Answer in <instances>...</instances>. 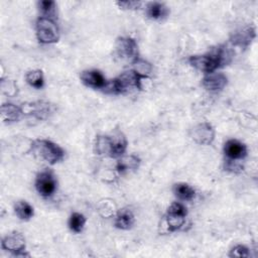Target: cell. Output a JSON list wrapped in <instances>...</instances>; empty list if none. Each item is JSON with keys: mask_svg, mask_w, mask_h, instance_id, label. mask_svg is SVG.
I'll use <instances>...</instances> for the list:
<instances>
[{"mask_svg": "<svg viewBox=\"0 0 258 258\" xmlns=\"http://www.w3.org/2000/svg\"><path fill=\"white\" fill-rule=\"evenodd\" d=\"M229 53L224 48H219L214 53L204 55H192L188 58L189 63L199 71L207 74L214 73L218 68L226 62Z\"/></svg>", "mask_w": 258, "mask_h": 258, "instance_id": "obj_1", "label": "cell"}, {"mask_svg": "<svg viewBox=\"0 0 258 258\" xmlns=\"http://www.w3.org/2000/svg\"><path fill=\"white\" fill-rule=\"evenodd\" d=\"M31 149L37 157L48 162L49 164L59 162L64 157L63 149L59 145L47 139L34 140Z\"/></svg>", "mask_w": 258, "mask_h": 258, "instance_id": "obj_2", "label": "cell"}, {"mask_svg": "<svg viewBox=\"0 0 258 258\" xmlns=\"http://www.w3.org/2000/svg\"><path fill=\"white\" fill-rule=\"evenodd\" d=\"M36 37L41 43H53L59 38V31L55 21L51 17L42 16L36 21Z\"/></svg>", "mask_w": 258, "mask_h": 258, "instance_id": "obj_3", "label": "cell"}, {"mask_svg": "<svg viewBox=\"0 0 258 258\" xmlns=\"http://www.w3.org/2000/svg\"><path fill=\"white\" fill-rule=\"evenodd\" d=\"M187 215L186 208L180 203H172L166 213L165 223L169 232H174L179 230L185 222V216Z\"/></svg>", "mask_w": 258, "mask_h": 258, "instance_id": "obj_4", "label": "cell"}, {"mask_svg": "<svg viewBox=\"0 0 258 258\" xmlns=\"http://www.w3.org/2000/svg\"><path fill=\"white\" fill-rule=\"evenodd\" d=\"M117 55L124 60L134 62L138 58V45L135 39L125 36L119 37L115 44Z\"/></svg>", "mask_w": 258, "mask_h": 258, "instance_id": "obj_5", "label": "cell"}, {"mask_svg": "<svg viewBox=\"0 0 258 258\" xmlns=\"http://www.w3.org/2000/svg\"><path fill=\"white\" fill-rule=\"evenodd\" d=\"M1 246L4 250L11 252L14 256H29L24 253L25 239L19 232H12L6 235L2 239Z\"/></svg>", "mask_w": 258, "mask_h": 258, "instance_id": "obj_6", "label": "cell"}, {"mask_svg": "<svg viewBox=\"0 0 258 258\" xmlns=\"http://www.w3.org/2000/svg\"><path fill=\"white\" fill-rule=\"evenodd\" d=\"M35 188L43 198H49L56 189V179L52 172L45 170L37 174L35 179Z\"/></svg>", "mask_w": 258, "mask_h": 258, "instance_id": "obj_7", "label": "cell"}, {"mask_svg": "<svg viewBox=\"0 0 258 258\" xmlns=\"http://www.w3.org/2000/svg\"><path fill=\"white\" fill-rule=\"evenodd\" d=\"M215 130L208 122L197 125L192 130V139L202 145H209L214 141Z\"/></svg>", "mask_w": 258, "mask_h": 258, "instance_id": "obj_8", "label": "cell"}, {"mask_svg": "<svg viewBox=\"0 0 258 258\" xmlns=\"http://www.w3.org/2000/svg\"><path fill=\"white\" fill-rule=\"evenodd\" d=\"M82 83L93 89H104L107 85V81L103 74L98 70H88L81 74Z\"/></svg>", "mask_w": 258, "mask_h": 258, "instance_id": "obj_9", "label": "cell"}, {"mask_svg": "<svg viewBox=\"0 0 258 258\" xmlns=\"http://www.w3.org/2000/svg\"><path fill=\"white\" fill-rule=\"evenodd\" d=\"M224 152L228 159L240 160L247 155V147L237 139H230L225 143Z\"/></svg>", "mask_w": 258, "mask_h": 258, "instance_id": "obj_10", "label": "cell"}, {"mask_svg": "<svg viewBox=\"0 0 258 258\" xmlns=\"http://www.w3.org/2000/svg\"><path fill=\"white\" fill-rule=\"evenodd\" d=\"M110 143V157H121L127 148V140L124 134L120 131L114 133L112 136H109Z\"/></svg>", "mask_w": 258, "mask_h": 258, "instance_id": "obj_11", "label": "cell"}, {"mask_svg": "<svg viewBox=\"0 0 258 258\" xmlns=\"http://www.w3.org/2000/svg\"><path fill=\"white\" fill-rule=\"evenodd\" d=\"M228 79L222 73H211L203 79V86L211 92H218L224 89Z\"/></svg>", "mask_w": 258, "mask_h": 258, "instance_id": "obj_12", "label": "cell"}, {"mask_svg": "<svg viewBox=\"0 0 258 258\" xmlns=\"http://www.w3.org/2000/svg\"><path fill=\"white\" fill-rule=\"evenodd\" d=\"M51 112L50 104L43 101L31 103L27 106V111H23V113H29L36 119H45Z\"/></svg>", "mask_w": 258, "mask_h": 258, "instance_id": "obj_13", "label": "cell"}, {"mask_svg": "<svg viewBox=\"0 0 258 258\" xmlns=\"http://www.w3.org/2000/svg\"><path fill=\"white\" fill-rule=\"evenodd\" d=\"M23 110L13 104H3L1 106V117L4 122H17L23 115Z\"/></svg>", "mask_w": 258, "mask_h": 258, "instance_id": "obj_14", "label": "cell"}, {"mask_svg": "<svg viewBox=\"0 0 258 258\" xmlns=\"http://www.w3.org/2000/svg\"><path fill=\"white\" fill-rule=\"evenodd\" d=\"M134 224V215L128 209H122L115 218V227L121 230H128Z\"/></svg>", "mask_w": 258, "mask_h": 258, "instance_id": "obj_15", "label": "cell"}, {"mask_svg": "<svg viewBox=\"0 0 258 258\" xmlns=\"http://www.w3.org/2000/svg\"><path fill=\"white\" fill-rule=\"evenodd\" d=\"M168 14L167 7L159 2H150L146 6V15L154 20L162 19Z\"/></svg>", "mask_w": 258, "mask_h": 258, "instance_id": "obj_16", "label": "cell"}, {"mask_svg": "<svg viewBox=\"0 0 258 258\" xmlns=\"http://www.w3.org/2000/svg\"><path fill=\"white\" fill-rule=\"evenodd\" d=\"M255 37V30L252 26H248L244 29H242L241 31L237 32L234 35V40H232V42L235 45L238 46H247L252 39Z\"/></svg>", "mask_w": 258, "mask_h": 258, "instance_id": "obj_17", "label": "cell"}, {"mask_svg": "<svg viewBox=\"0 0 258 258\" xmlns=\"http://www.w3.org/2000/svg\"><path fill=\"white\" fill-rule=\"evenodd\" d=\"M140 159L135 155L121 156L117 162V170L119 172H126L129 170H134L139 166Z\"/></svg>", "mask_w": 258, "mask_h": 258, "instance_id": "obj_18", "label": "cell"}, {"mask_svg": "<svg viewBox=\"0 0 258 258\" xmlns=\"http://www.w3.org/2000/svg\"><path fill=\"white\" fill-rule=\"evenodd\" d=\"M173 194L181 201H190L195 198L196 191L189 184L185 182H178L173 186Z\"/></svg>", "mask_w": 258, "mask_h": 258, "instance_id": "obj_19", "label": "cell"}, {"mask_svg": "<svg viewBox=\"0 0 258 258\" xmlns=\"http://www.w3.org/2000/svg\"><path fill=\"white\" fill-rule=\"evenodd\" d=\"M14 211L17 217L22 221H27L33 216V208L25 201H19L14 206Z\"/></svg>", "mask_w": 258, "mask_h": 258, "instance_id": "obj_20", "label": "cell"}, {"mask_svg": "<svg viewBox=\"0 0 258 258\" xmlns=\"http://www.w3.org/2000/svg\"><path fill=\"white\" fill-rule=\"evenodd\" d=\"M25 79H26V82L35 89H40L43 87L44 79H43V74L40 70H33L28 72L25 76Z\"/></svg>", "mask_w": 258, "mask_h": 258, "instance_id": "obj_21", "label": "cell"}, {"mask_svg": "<svg viewBox=\"0 0 258 258\" xmlns=\"http://www.w3.org/2000/svg\"><path fill=\"white\" fill-rule=\"evenodd\" d=\"M86 224V218L80 213H73L69 220V227L75 233H80L83 231Z\"/></svg>", "mask_w": 258, "mask_h": 258, "instance_id": "obj_22", "label": "cell"}, {"mask_svg": "<svg viewBox=\"0 0 258 258\" xmlns=\"http://www.w3.org/2000/svg\"><path fill=\"white\" fill-rule=\"evenodd\" d=\"M54 6H55V3H54L53 1H50V0H45V1H40V2H38V7H39L40 11H41L46 17H50L49 15L53 12Z\"/></svg>", "mask_w": 258, "mask_h": 258, "instance_id": "obj_23", "label": "cell"}, {"mask_svg": "<svg viewBox=\"0 0 258 258\" xmlns=\"http://www.w3.org/2000/svg\"><path fill=\"white\" fill-rule=\"evenodd\" d=\"M230 257H248L249 256V249L244 245H236L232 248Z\"/></svg>", "mask_w": 258, "mask_h": 258, "instance_id": "obj_24", "label": "cell"}, {"mask_svg": "<svg viewBox=\"0 0 258 258\" xmlns=\"http://www.w3.org/2000/svg\"><path fill=\"white\" fill-rule=\"evenodd\" d=\"M225 168L231 172H241L243 170V166L242 164H240L237 160H232V159H227L226 164H225Z\"/></svg>", "mask_w": 258, "mask_h": 258, "instance_id": "obj_25", "label": "cell"}, {"mask_svg": "<svg viewBox=\"0 0 258 258\" xmlns=\"http://www.w3.org/2000/svg\"><path fill=\"white\" fill-rule=\"evenodd\" d=\"M142 2L140 1H121L117 2V5L122 7L123 9H137L141 6Z\"/></svg>", "mask_w": 258, "mask_h": 258, "instance_id": "obj_26", "label": "cell"}]
</instances>
